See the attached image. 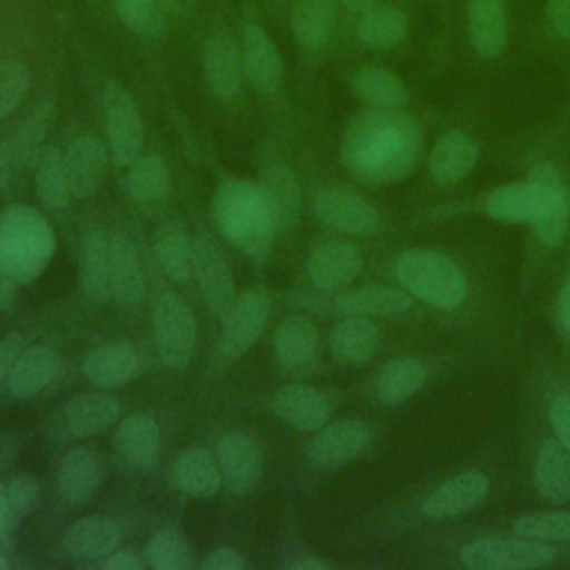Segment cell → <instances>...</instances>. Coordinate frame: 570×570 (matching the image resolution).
Segmentation results:
<instances>
[{
    "mask_svg": "<svg viewBox=\"0 0 570 570\" xmlns=\"http://www.w3.org/2000/svg\"><path fill=\"white\" fill-rule=\"evenodd\" d=\"M559 321L563 325V330L570 332V278L566 283V287L561 289V296H559Z\"/></svg>",
    "mask_w": 570,
    "mask_h": 570,
    "instance_id": "94428289",
    "label": "cell"
},
{
    "mask_svg": "<svg viewBox=\"0 0 570 570\" xmlns=\"http://www.w3.org/2000/svg\"><path fill=\"white\" fill-rule=\"evenodd\" d=\"M29 89V71L13 60H0V118L9 116Z\"/></svg>",
    "mask_w": 570,
    "mask_h": 570,
    "instance_id": "c3c4849f",
    "label": "cell"
},
{
    "mask_svg": "<svg viewBox=\"0 0 570 570\" xmlns=\"http://www.w3.org/2000/svg\"><path fill=\"white\" fill-rule=\"evenodd\" d=\"M145 561L156 570H189L194 566V548L180 530L163 528L149 539Z\"/></svg>",
    "mask_w": 570,
    "mask_h": 570,
    "instance_id": "7bdbcfd3",
    "label": "cell"
},
{
    "mask_svg": "<svg viewBox=\"0 0 570 570\" xmlns=\"http://www.w3.org/2000/svg\"><path fill=\"white\" fill-rule=\"evenodd\" d=\"M381 332L365 316H345L330 334V347L336 361L345 365H363L379 350Z\"/></svg>",
    "mask_w": 570,
    "mask_h": 570,
    "instance_id": "f546056e",
    "label": "cell"
},
{
    "mask_svg": "<svg viewBox=\"0 0 570 570\" xmlns=\"http://www.w3.org/2000/svg\"><path fill=\"white\" fill-rule=\"evenodd\" d=\"M336 27V0H296L292 7V31L305 49L325 47Z\"/></svg>",
    "mask_w": 570,
    "mask_h": 570,
    "instance_id": "e575fe53",
    "label": "cell"
},
{
    "mask_svg": "<svg viewBox=\"0 0 570 570\" xmlns=\"http://www.w3.org/2000/svg\"><path fill=\"white\" fill-rule=\"evenodd\" d=\"M554 559V550L525 537H481L461 550V563L470 570H525L541 568Z\"/></svg>",
    "mask_w": 570,
    "mask_h": 570,
    "instance_id": "8992f818",
    "label": "cell"
},
{
    "mask_svg": "<svg viewBox=\"0 0 570 570\" xmlns=\"http://www.w3.org/2000/svg\"><path fill=\"white\" fill-rule=\"evenodd\" d=\"M490 492V481L479 470L461 472L441 485H436L421 503V512L428 519L441 521L479 508Z\"/></svg>",
    "mask_w": 570,
    "mask_h": 570,
    "instance_id": "5bb4252c",
    "label": "cell"
},
{
    "mask_svg": "<svg viewBox=\"0 0 570 570\" xmlns=\"http://www.w3.org/2000/svg\"><path fill=\"white\" fill-rule=\"evenodd\" d=\"M203 71L214 96L234 98L243 85L240 47L229 33H214L203 49Z\"/></svg>",
    "mask_w": 570,
    "mask_h": 570,
    "instance_id": "7402d4cb",
    "label": "cell"
},
{
    "mask_svg": "<svg viewBox=\"0 0 570 570\" xmlns=\"http://www.w3.org/2000/svg\"><path fill=\"white\" fill-rule=\"evenodd\" d=\"M194 276L209 309L225 318L238 298L236 283L220 247L207 236L194 238Z\"/></svg>",
    "mask_w": 570,
    "mask_h": 570,
    "instance_id": "8fae6325",
    "label": "cell"
},
{
    "mask_svg": "<svg viewBox=\"0 0 570 570\" xmlns=\"http://www.w3.org/2000/svg\"><path fill=\"white\" fill-rule=\"evenodd\" d=\"M0 537H11V530H9V525H7V519H4L2 501H0Z\"/></svg>",
    "mask_w": 570,
    "mask_h": 570,
    "instance_id": "003e7915",
    "label": "cell"
},
{
    "mask_svg": "<svg viewBox=\"0 0 570 570\" xmlns=\"http://www.w3.org/2000/svg\"><path fill=\"white\" fill-rule=\"evenodd\" d=\"M169 189V167L156 156H138L125 176V191L129 198L138 203H154L163 198Z\"/></svg>",
    "mask_w": 570,
    "mask_h": 570,
    "instance_id": "b9f144b4",
    "label": "cell"
},
{
    "mask_svg": "<svg viewBox=\"0 0 570 570\" xmlns=\"http://www.w3.org/2000/svg\"><path fill=\"white\" fill-rule=\"evenodd\" d=\"M33 169L36 194L49 209H60L71 196L65 156L56 147H42L29 165Z\"/></svg>",
    "mask_w": 570,
    "mask_h": 570,
    "instance_id": "74e56055",
    "label": "cell"
},
{
    "mask_svg": "<svg viewBox=\"0 0 570 570\" xmlns=\"http://www.w3.org/2000/svg\"><path fill=\"white\" fill-rule=\"evenodd\" d=\"M58 367L60 358L51 345H29L18 354L7 376V390L13 399H31L49 387V383L58 376Z\"/></svg>",
    "mask_w": 570,
    "mask_h": 570,
    "instance_id": "484cf974",
    "label": "cell"
},
{
    "mask_svg": "<svg viewBox=\"0 0 570 570\" xmlns=\"http://www.w3.org/2000/svg\"><path fill=\"white\" fill-rule=\"evenodd\" d=\"M550 423L554 428L557 441L570 452V392L559 394L550 403Z\"/></svg>",
    "mask_w": 570,
    "mask_h": 570,
    "instance_id": "f907efd6",
    "label": "cell"
},
{
    "mask_svg": "<svg viewBox=\"0 0 570 570\" xmlns=\"http://www.w3.org/2000/svg\"><path fill=\"white\" fill-rule=\"evenodd\" d=\"M423 151L419 125L399 109L370 107L356 114L341 142L343 165L367 185L403 180Z\"/></svg>",
    "mask_w": 570,
    "mask_h": 570,
    "instance_id": "6da1fadb",
    "label": "cell"
},
{
    "mask_svg": "<svg viewBox=\"0 0 570 570\" xmlns=\"http://www.w3.org/2000/svg\"><path fill=\"white\" fill-rule=\"evenodd\" d=\"M363 267V256L352 243L330 240L318 245L307 258L309 281L321 289H338L350 285Z\"/></svg>",
    "mask_w": 570,
    "mask_h": 570,
    "instance_id": "603a6c76",
    "label": "cell"
},
{
    "mask_svg": "<svg viewBox=\"0 0 570 570\" xmlns=\"http://www.w3.org/2000/svg\"><path fill=\"white\" fill-rule=\"evenodd\" d=\"M374 436V425L363 419L325 423L307 445V459L318 470H338L354 461Z\"/></svg>",
    "mask_w": 570,
    "mask_h": 570,
    "instance_id": "9c48e42d",
    "label": "cell"
},
{
    "mask_svg": "<svg viewBox=\"0 0 570 570\" xmlns=\"http://www.w3.org/2000/svg\"><path fill=\"white\" fill-rule=\"evenodd\" d=\"M109 149L96 134H80L73 138L65 151V167L71 187V196L89 198L94 196L107 174Z\"/></svg>",
    "mask_w": 570,
    "mask_h": 570,
    "instance_id": "e0dca14e",
    "label": "cell"
},
{
    "mask_svg": "<svg viewBox=\"0 0 570 570\" xmlns=\"http://www.w3.org/2000/svg\"><path fill=\"white\" fill-rule=\"evenodd\" d=\"M120 410V401L107 392H82L60 405V419L71 436L87 439L116 425Z\"/></svg>",
    "mask_w": 570,
    "mask_h": 570,
    "instance_id": "ac0fdd59",
    "label": "cell"
},
{
    "mask_svg": "<svg viewBox=\"0 0 570 570\" xmlns=\"http://www.w3.org/2000/svg\"><path fill=\"white\" fill-rule=\"evenodd\" d=\"M203 568H207V570H243V568H247V561L234 548H216L203 561Z\"/></svg>",
    "mask_w": 570,
    "mask_h": 570,
    "instance_id": "f5cc1de1",
    "label": "cell"
},
{
    "mask_svg": "<svg viewBox=\"0 0 570 570\" xmlns=\"http://www.w3.org/2000/svg\"><path fill=\"white\" fill-rule=\"evenodd\" d=\"M269 316V301L263 292L249 289L243 292L229 314L223 318V334L218 341V350L227 358L243 356L263 334Z\"/></svg>",
    "mask_w": 570,
    "mask_h": 570,
    "instance_id": "4fadbf2b",
    "label": "cell"
},
{
    "mask_svg": "<svg viewBox=\"0 0 570 570\" xmlns=\"http://www.w3.org/2000/svg\"><path fill=\"white\" fill-rule=\"evenodd\" d=\"M258 187L278 232H289L301 214V187L285 165H269L258 176Z\"/></svg>",
    "mask_w": 570,
    "mask_h": 570,
    "instance_id": "4316f807",
    "label": "cell"
},
{
    "mask_svg": "<svg viewBox=\"0 0 570 570\" xmlns=\"http://www.w3.org/2000/svg\"><path fill=\"white\" fill-rule=\"evenodd\" d=\"M534 488L550 503L570 501V452L559 441H543L534 459Z\"/></svg>",
    "mask_w": 570,
    "mask_h": 570,
    "instance_id": "836d02e7",
    "label": "cell"
},
{
    "mask_svg": "<svg viewBox=\"0 0 570 570\" xmlns=\"http://www.w3.org/2000/svg\"><path fill=\"white\" fill-rule=\"evenodd\" d=\"M425 365L414 356L387 361L376 376V396L385 405H399L421 390L425 383Z\"/></svg>",
    "mask_w": 570,
    "mask_h": 570,
    "instance_id": "8d00e7d4",
    "label": "cell"
},
{
    "mask_svg": "<svg viewBox=\"0 0 570 570\" xmlns=\"http://www.w3.org/2000/svg\"><path fill=\"white\" fill-rule=\"evenodd\" d=\"M154 336L160 361L174 372H183L196 352V316L183 296L165 292L154 305Z\"/></svg>",
    "mask_w": 570,
    "mask_h": 570,
    "instance_id": "5b68a950",
    "label": "cell"
},
{
    "mask_svg": "<svg viewBox=\"0 0 570 570\" xmlns=\"http://www.w3.org/2000/svg\"><path fill=\"white\" fill-rule=\"evenodd\" d=\"M314 212L325 227L354 236L376 234L381 225L374 205L345 187L321 189L314 200Z\"/></svg>",
    "mask_w": 570,
    "mask_h": 570,
    "instance_id": "7c38bea8",
    "label": "cell"
},
{
    "mask_svg": "<svg viewBox=\"0 0 570 570\" xmlns=\"http://www.w3.org/2000/svg\"><path fill=\"white\" fill-rule=\"evenodd\" d=\"M274 416L301 432H316L330 423V401L325 394L305 383H289L278 387L269 399Z\"/></svg>",
    "mask_w": 570,
    "mask_h": 570,
    "instance_id": "2e32d148",
    "label": "cell"
},
{
    "mask_svg": "<svg viewBox=\"0 0 570 570\" xmlns=\"http://www.w3.org/2000/svg\"><path fill=\"white\" fill-rule=\"evenodd\" d=\"M27 347L24 343V336L18 334V332H11L7 334L4 338H0V385L7 383V376L18 358V354Z\"/></svg>",
    "mask_w": 570,
    "mask_h": 570,
    "instance_id": "816d5d0a",
    "label": "cell"
},
{
    "mask_svg": "<svg viewBox=\"0 0 570 570\" xmlns=\"http://www.w3.org/2000/svg\"><path fill=\"white\" fill-rule=\"evenodd\" d=\"M11 539L9 537H0V570L9 566V554H11Z\"/></svg>",
    "mask_w": 570,
    "mask_h": 570,
    "instance_id": "03108f58",
    "label": "cell"
},
{
    "mask_svg": "<svg viewBox=\"0 0 570 570\" xmlns=\"http://www.w3.org/2000/svg\"><path fill=\"white\" fill-rule=\"evenodd\" d=\"M476 160H479V147L474 145V140L463 131L452 129V131H445L434 142L428 165H430L432 178L439 185L448 187L465 178L470 169L476 165Z\"/></svg>",
    "mask_w": 570,
    "mask_h": 570,
    "instance_id": "83f0119b",
    "label": "cell"
},
{
    "mask_svg": "<svg viewBox=\"0 0 570 570\" xmlns=\"http://www.w3.org/2000/svg\"><path fill=\"white\" fill-rule=\"evenodd\" d=\"M528 178L539 183V185H546V187H563L561 174L550 163H537Z\"/></svg>",
    "mask_w": 570,
    "mask_h": 570,
    "instance_id": "91938a15",
    "label": "cell"
},
{
    "mask_svg": "<svg viewBox=\"0 0 570 570\" xmlns=\"http://www.w3.org/2000/svg\"><path fill=\"white\" fill-rule=\"evenodd\" d=\"M468 36L479 56H497L503 49L508 36L503 0H470Z\"/></svg>",
    "mask_w": 570,
    "mask_h": 570,
    "instance_id": "d6a6232c",
    "label": "cell"
},
{
    "mask_svg": "<svg viewBox=\"0 0 570 570\" xmlns=\"http://www.w3.org/2000/svg\"><path fill=\"white\" fill-rule=\"evenodd\" d=\"M20 452V439L16 434H0V476L9 470Z\"/></svg>",
    "mask_w": 570,
    "mask_h": 570,
    "instance_id": "680465c9",
    "label": "cell"
},
{
    "mask_svg": "<svg viewBox=\"0 0 570 570\" xmlns=\"http://www.w3.org/2000/svg\"><path fill=\"white\" fill-rule=\"evenodd\" d=\"M160 2L169 13H176V16H183V18H187L194 11V4H196V0H160Z\"/></svg>",
    "mask_w": 570,
    "mask_h": 570,
    "instance_id": "be15d7a7",
    "label": "cell"
},
{
    "mask_svg": "<svg viewBox=\"0 0 570 570\" xmlns=\"http://www.w3.org/2000/svg\"><path fill=\"white\" fill-rule=\"evenodd\" d=\"M399 283L439 309H454L468 296V278L463 269L448 256L430 249H407L396 258Z\"/></svg>",
    "mask_w": 570,
    "mask_h": 570,
    "instance_id": "277c9868",
    "label": "cell"
},
{
    "mask_svg": "<svg viewBox=\"0 0 570 570\" xmlns=\"http://www.w3.org/2000/svg\"><path fill=\"white\" fill-rule=\"evenodd\" d=\"M568 198L563 187H546L534 180L503 185L485 196V214L501 223H534L552 205Z\"/></svg>",
    "mask_w": 570,
    "mask_h": 570,
    "instance_id": "30bf717a",
    "label": "cell"
},
{
    "mask_svg": "<svg viewBox=\"0 0 570 570\" xmlns=\"http://www.w3.org/2000/svg\"><path fill=\"white\" fill-rule=\"evenodd\" d=\"M145 294L142 267L134 240L118 232L109 238V298L122 307H136Z\"/></svg>",
    "mask_w": 570,
    "mask_h": 570,
    "instance_id": "44dd1931",
    "label": "cell"
},
{
    "mask_svg": "<svg viewBox=\"0 0 570 570\" xmlns=\"http://www.w3.org/2000/svg\"><path fill=\"white\" fill-rule=\"evenodd\" d=\"M171 476L176 488L194 499H209L223 485L218 459L198 445L187 448L176 456Z\"/></svg>",
    "mask_w": 570,
    "mask_h": 570,
    "instance_id": "f1b7e54d",
    "label": "cell"
},
{
    "mask_svg": "<svg viewBox=\"0 0 570 570\" xmlns=\"http://www.w3.org/2000/svg\"><path fill=\"white\" fill-rule=\"evenodd\" d=\"M78 281L91 301L102 303L109 298V240L96 229L80 240Z\"/></svg>",
    "mask_w": 570,
    "mask_h": 570,
    "instance_id": "d590c367",
    "label": "cell"
},
{
    "mask_svg": "<svg viewBox=\"0 0 570 570\" xmlns=\"http://www.w3.org/2000/svg\"><path fill=\"white\" fill-rule=\"evenodd\" d=\"M407 29V18L401 9L376 4L363 13H358L356 20V36L365 47L372 49H387L396 45Z\"/></svg>",
    "mask_w": 570,
    "mask_h": 570,
    "instance_id": "ab89813d",
    "label": "cell"
},
{
    "mask_svg": "<svg viewBox=\"0 0 570 570\" xmlns=\"http://www.w3.org/2000/svg\"><path fill=\"white\" fill-rule=\"evenodd\" d=\"M53 100L47 98L33 107V111L22 120V125L16 129V134L9 140L11 149L16 151L20 165H31L36 154L42 149V140L47 136V129L53 120Z\"/></svg>",
    "mask_w": 570,
    "mask_h": 570,
    "instance_id": "bcb514c9",
    "label": "cell"
},
{
    "mask_svg": "<svg viewBox=\"0 0 570 570\" xmlns=\"http://www.w3.org/2000/svg\"><path fill=\"white\" fill-rule=\"evenodd\" d=\"M122 539V530L107 517H85L62 532V548L76 561H94L111 554Z\"/></svg>",
    "mask_w": 570,
    "mask_h": 570,
    "instance_id": "d4e9b609",
    "label": "cell"
},
{
    "mask_svg": "<svg viewBox=\"0 0 570 570\" xmlns=\"http://www.w3.org/2000/svg\"><path fill=\"white\" fill-rule=\"evenodd\" d=\"M512 530L519 537L543 541V543L570 541V510L521 514L514 519Z\"/></svg>",
    "mask_w": 570,
    "mask_h": 570,
    "instance_id": "7dc6e473",
    "label": "cell"
},
{
    "mask_svg": "<svg viewBox=\"0 0 570 570\" xmlns=\"http://www.w3.org/2000/svg\"><path fill=\"white\" fill-rule=\"evenodd\" d=\"M140 372L138 350L127 341H111L91 347L82 356V374L98 390H116Z\"/></svg>",
    "mask_w": 570,
    "mask_h": 570,
    "instance_id": "9a60e30c",
    "label": "cell"
},
{
    "mask_svg": "<svg viewBox=\"0 0 570 570\" xmlns=\"http://www.w3.org/2000/svg\"><path fill=\"white\" fill-rule=\"evenodd\" d=\"M341 2H343V7L350 9L352 13H363V11H367V9H372V7L379 4V0H341Z\"/></svg>",
    "mask_w": 570,
    "mask_h": 570,
    "instance_id": "e7e4bbea",
    "label": "cell"
},
{
    "mask_svg": "<svg viewBox=\"0 0 570 570\" xmlns=\"http://www.w3.org/2000/svg\"><path fill=\"white\" fill-rule=\"evenodd\" d=\"M56 249L51 225L27 205H9L0 212V263L18 283L33 281Z\"/></svg>",
    "mask_w": 570,
    "mask_h": 570,
    "instance_id": "3957f363",
    "label": "cell"
},
{
    "mask_svg": "<svg viewBox=\"0 0 570 570\" xmlns=\"http://www.w3.org/2000/svg\"><path fill=\"white\" fill-rule=\"evenodd\" d=\"M352 87L367 105L381 109H401L410 100L403 80L392 71L379 67H363L361 71H356V76L352 78Z\"/></svg>",
    "mask_w": 570,
    "mask_h": 570,
    "instance_id": "60d3db41",
    "label": "cell"
},
{
    "mask_svg": "<svg viewBox=\"0 0 570 570\" xmlns=\"http://www.w3.org/2000/svg\"><path fill=\"white\" fill-rule=\"evenodd\" d=\"M546 16L559 36L570 38V0H548Z\"/></svg>",
    "mask_w": 570,
    "mask_h": 570,
    "instance_id": "db71d44e",
    "label": "cell"
},
{
    "mask_svg": "<svg viewBox=\"0 0 570 570\" xmlns=\"http://www.w3.org/2000/svg\"><path fill=\"white\" fill-rule=\"evenodd\" d=\"M223 485L236 494L247 497L263 479L265 450L263 443L247 430L227 432L216 445Z\"/></svg>",
    "mask_w": 570,
    "mask_h": 570,
    "instance_id": "ba28073f",
    "label": "cell"
},
{
    "mask_svg": "<svg viewBox=\"0 0 570 570\" xmlns=\"http://www.w3.org/2000/svg\"><path fill=\"white\" fill-rule=\"evenodd\" d=\"M243 71L254 89L274 94L283 82V62L276 45L258 24H247L240 40Z\"/></svg>",
    "mask_w": 570,
    "mask_h": 570,
    "instance_id": "ffe728a7",
    "label": "cell"
},
{
    "mask_svg": "<svg viewBox=\"0 0 570 570\" xmlns=\"http://www.w3.org/2000/svg\"><path fill=\"white\" fill-rule=\"evenodd\" d=\"M212 214L218 229L249 258L265 261L278 234L258 183L225 176L212 196Z\"/></svg>",
    "mask_w": 570,
    "mask_h": 570,
    "instance_id": "7a4b0ae2",
    "label": "cell"
},
{
    "mask_svg": "<svg viewBox=\"0 0 570 570\" xmlns=\"http://www.w3.org/2000/svg\"><path fill=\"white\" fill-rule=\"evenodd\" d=\"M410 294L390 285H363L336 296L343 316H394L410 307Z\"/></svg>",
    "mask_w": 570,
    "mask_h": 570,
    "instance_id": "4dcf8cb0",
    "label": "cell"
},
{
    "mask_svg": "<svg viewBox=\"0 0 570 570\" xmlns=\"http://www.w3.org/2000/svg\"><path fill=\"white\" fill-rule=\"evenodd\" d=\"M156 256L163 272L176 281L185 283L194 274V238L178 223H167L156 236Z\"/></svg>",
    "mask_w": 570,
    "mask_h": 570,
    "instance_id": "f35d334b",
    "label": "cell"
},
{
    "mask_svg": "<svg viewBox=\"0 0 570 570\" xmlns=\"http://www.w3.org/2000/svg\"><path fill=\"white\" fill-rule=\"evenodd\" d=\"M18 281L11 276V272L0 263V312H7L13 305Z\"/></svg>",
    "mask_w": 570,
    "mask_h": 570,
    "instance_id": "6f0895ef",
    "label": "cell"
},
{
    "mask_svg": "<svg viewBox=\"0 0 570 570\" xmlns=\"http://www.w3.org/2000/svg\"><path fill=\"white\" fill-rule=\"evenodd\" d=\"M105 131L109 158L118 167H129L142 149V120L134 98L116 82H109L102 94Z\"/></svg>",
    "mask_w": 570,
    "mask_h": 570,
    "instance_id": "52a82bcc",
    "label": "cell"
},
{
    "mask_svg": "<svg viewBox=\"0 0 570 570\" xmlns=\"http://www.w3.org/2000/svg\"><path fill=\"white\" fill-rule=\"evenodd\" d=\"M0 501L9 530L13 532L40 503V485L33 474L20 472L0 483Z\"/></svg>",
    "mask_w": 570,
    "mask_h": 570,
    "instance_id": "f6af8a7d",
    "label": "cell"
},
{
    "mask_svg": "<svg viewBox=\"0 0 570 570\" xmlns=\"http://www.w3.org/2000/svg\"><path fill=\"white\" fill-rule=\"evenodd\" d=\"M102 481V459L89 445L71 448L58 468L56 485L62 501L80 505L89 501Z\"/></svg>",
    "mask_w": 570,
    "mask_h": 570,
    "instance_id": "d6986e66",
    "label": "cell"
},
{
    "mask_svg": "<svg viewBox=\"0 0 570 570\" xmlns=\"http://www.w3.org/2000/svg\"><path fill=\"white\" fill-rule=\"evenodd\" d=\"M118 456L138 470H147L160 454V428L147 412L127 414L114 434Z\"/></svg>",
    "mask_w": 570,
    "mask_h": 570,
    "instance_id": "cb8c5ba5",
    "label": "cell"
},
{
    "mask_svg": "<svg viewBox=\"0 0 570 570\" xmlns=\"http://www.w3.org/2000/svg\"><path fill=\"white\" fill-rule=\"evenodd\" d=\"M20 160L16 156V151L11 149L9 140L0 142V191H4L9 187V183L13 180L16 171L20 169Z\"/></svg>",
    "mask_w": 570,
    "mask_h": 570,
    "instance_id": "9f6ffc18",
    "label": "cell"
},
{
    "mask_svg": "<svg viewBox=\"0 0 570 570\" xmlns=\"http://www.w3.org/2000/svg\"><path fill=\"white\" fill-rule=\"evenodd\" d=\"M147 561H142L134 550L129 548H116L111 554H107L100 566L105 570H140Z\"/></svg>",
    "mask_w": 570,
    "mask_h": 570,
    "instance_id": "11a10c76",
    "label": "cell"
},
{
    "mask_svg": "<svg viewBox=\"0 0 570 570\" xmlns=\"http://www.w3.org/2000/svg\"><path fill=\"white\" fill-rule=\"evenodd\" d=\"M318 345L316 325L301 314L285 316L274 332V356L287 370H298L307 365Z\"/></svg>",
    "mask_w": 570,
    "mask_h": 570,
    "instance_id": "1f68e13d",
    "label": "cell"
},
{
    "mask_svg": "<svg viewBox=\"0 0 570 570\" xmlns=\"http://www.w3.org/2000/svg\"><path fill=\"white\" fill-rule=\"evenodd\" d=\"M292 570H330L332 563L321 559V557H305V559H298L289 566Z\"/></svg>",
    "mask_w": 570,
    "mask_h": 570,
    "instance_id": "6125c7cd",
    "label": "cell"
},
{
    "mask_svg": "<svg viewBox=\"0 0 570 570\" xmlns=\"http://www.w3.org/2000/svg\"><path fill=\"white\" fill-rule=\"evenodd\" d=\"M120 22L136 36L156 40L167 31L169 11L160 0H111Z\"/></svg>",
    "mask_w": 570,
    "mask_h": 570,
    "instance_id": "ee69618b",
    "label": "cell"
},
{
    "mask_svg": "<svg viewBox=\"0 0 570 570\" xmlns=\"http://www.w3.org/2000/svg\"><path fill=\"white\" fill-rule=\"evenodd\" d=\"M568 223H570V203H568V198H563L532 223L534 236L543 245L557 247L563 243V238L568 234Z\"/></svg>",
    "mask_w": 570,
    "mask_h": 570,
    "instance_id": "681fc988",
    "label": "cell"
}]
</instances>
